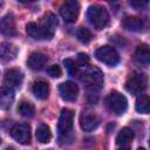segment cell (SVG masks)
<instances>
[{
  "label": "cell",
  "instance_id": "29",
  "mask_svg": "<svg viewBox=\"0 0 150 150\" xmlns=\"http://www.w3.org/2000/svg\"><path fill=\"white\" fill-rule=\"evenodd\" d=\"M118 150H130V148H129V146H122V148H120Z\"/></svg>",
  "mask_w": 150,
  "mask_h": 150
},
{
  "label": "cell",
  "instance_id": "21",
  "mask_svg": "<svg viewBox=\"0 0 150 150\" xmlns=\"http://www.w3.org/2000/svg\"><path fill=\"white\" fill-rule=\"evenodd\" d=\"M135 109L137 112H141V114H150V96L141 95L136 100Z\"/></svg>",
  "mask_w": 150,
  "mask_h": 150
},
{
  "label": "cell",
  "instance_id": "26",
  "mask_svg": "<svg viewBox=\"0 0 150 150\" xmlns=\"http://www.w3.org/2000/svg\"><path fill=\"white\" fill-rule=\"evenodd\" d=\"M48 74L52 76V77H60L62 75V70L61 68L57 66V64H52L48 69H47Z\"/></svg>",
  "mask_w": 150,
  "mask_h": 150
},
{
  "label": "cell",
  "instance_id": "28",
  "mask_svg": "<svg viewBox=\"0 0 150 150\" xmlns=\"http://www.w3.org/2000/svg\"><path fill=\"white\" fill-rule=\"evenodd\" d=\"M129 5H130L131 7H134V8L139 9V8H143V7L148 6V5H149V1H144V0H132V1L129 2Z\"/></svg>",
  "mask_w": 150,
  "mask_h": 150
},
{
  "label": "cell",
  "instance_id": "3",
  "mask_svg": "<svg viewBox=\"0 0 150 150\" xmlns=\"http://www.w3.org/2000/svg\"><path fill=\"white\" fill-rule=\"evenodd\" d=\"M104 102H105V107L108 108V110L115 115L124 114L128 108V101L125 96L116 90L110 91L109 95L105 97Z\"/></svg>",
  "mask_w": 150,
  "mask_h": 150
},
{
  "label": "cell",
  "instance_id": "27",
  "mask_svg": "<svg viewBox=\"0 0 150 150\" xmlns=\"http://www.w3.org/2000/svg\"><path fill=\"white\" fill-rule=\"evenodd\" d=\"M76 63L80 67H88V64H89V57H88V55L84 54V53H80L77 55V62Z\"/></svg>",
  "mask_w": 150,
  "mask_h": 150
},
{
  "label": "cell",
  "instance_id": "20",
  "mask_svg": "<svg viewBox=\"0 0 150 150\" xmlns=\"http://www.w3.org/2000/svg\"><path fill=\"white\" fill-rule=\"evenodd\" d=\"M36 138L40 143H49L52 139V132L47 124L42 123L36 128Z\"/></svg>",
  "mask_w": 150,
  "mask_h": 150
},
{
  "label": "cell",
  "instance_id": "24",
  "mask_svg": "<svg viewBox=\"0 0 150 150\" xmlns=\"http://www.w3.org/2000/svg\"><path fill=\"white\" fill-rule=\"evenodd\" d=\"M76 36L82 43H89L91 41V39H93L91 32L86 27H80L77 29V32H76Z\"/></svg>",
  "mask_w": 150,
  "mask_h": 150
},
{
  "label": "cell",
  "instance_id": "7",
  "mask_svg": "<svg viewBox=\"0 0 150 150\" xmlns=\"http://www.w3.org/2000/svg\"><path fill=\"white\" fill-rule=\"evenodd\" d=\"M60 14L66 22L68 23L75 22L80 14V4L75 0L66 1L60 8Z\"/></svg>",
  "mask_w": 150,
  "mask_h": 150
},
{
  "label": "cell",
  "instance_id": "9",
  "mask_svg": "<svg viewBox=\"0 0 150 150\" xmlns=\"http://www.w3.org/2000/svg\"><path fill=\"white\" fill-rule=\"evenodd\" d=\"M73 121H74V112L70 109H62L57 123V129L61 135H67L71 128H73Z\"/></svg>",
  "mask_w": 150,
  "mask_h": 150
},
{
  "label": "cell",
  "instance_id": "5",
  "mask_svg": "<svg viewBox=\"0 0 150 150\" xmlns=\"http://www.w3.org/2000/svg\"><path fill=\"white\" fill-rule=\"evenodd\" d=\"M145 88H146V76L141 73L131 74L125 82V89L131 95H139L145 90Z\"/></svg>",
  "mask_w": 150,
  "mask_h": 150
},
{
  "label": "cell",
  "instance_id": "16",
  "mask_svg": "<svg viewBox=\"0 0 150 150\" xmlns=\"http://www.w3.org/2000/svg\"><path fill=\"white\" fill-rule=\"evenodd\" d=\"M18 54V48L9 42H2L0 46V56H1V61L2 62H7V61H12L16 57Z\"/></svg>",
  "mask_w": 150,
  "mask_h": 150
},
{
  "label": "cell",
  "instance_id": "23",
  "mask_svg": "<svg viewBox=\"0 0 150 150\" xmlns=\"http://www.w3.org/2000/svg\"><path fill=\"white\" fill-rule=\"evenodd\" d=\"M18 111L23 117H33L34 112H35V108H34L33 103H30L28 101H21L18 107Z\"/></svg>",
  "mask_w": 150,
  "mask_h": 150
},
{
  "label": "cell",
  "instance_id": "13",
  "mask_svg": "<svg viewBox=\"0 0 150 150\" xmlns=\"http://www.w3.org/2000/svg\"><path fill=\"white\" fill-rule=\"evenodd\" d=\"M0 28H1V33L7 35V36L15 35V33H16L15 19H14V15L12 13H8V14H6L1 18Z\"/></svg>",
  "mask_w": 150,
  "mask_h": 150
},
{
  "label": "cell",
  "instance_id": "22",
  "mask_svg": "<svg viewBox=\"0 0 150 150\" xmlns=\"http://www.w3.org/2000/svg\"><path fill=\"white\" fill-rule=\"evenodd\" d=\"M134 138V131L130 128H122V130L116 136V143L118 145H125Z\"/></svg>",
  "mask_w": 150,
  "mask_h": 150
},
{
  "label": "cell",
  "instance_id": "17",
  "mask_svg": "<svg viewBox=\"0 0 150 150\" xmlns=\"http://www.w3.org/2000/svg\"><path fill=\"white\" fill-rule=\"evenodd\" d=\"M122 26L124 29L130 32H141L143 29V20L137 16H125L122 21Z\"/></svg>",
  "mask_w": 150,
  "mask_h": 150
},
{
  "label": "cell",
  "instance_id": "31",
  "mask_svg": "<svg viewBox=\"0 0 150 150\" xmlns=\"http://www.w3.org/2000/svg\"><path fill=\"white\" fill-rule=\"evenodd\" d=\"M149 145H150V137H149Z\"/></svg>",
  "mask_w": 150,
  "mask_h": 150
},
{
  "label": "cell",
  "instance_id": "1",
  "mask_svg": "<svg viewBox=\"0 0 150 150\" xmlns=\"http://www.w3.org/2000/svg\"><path fill=\"white\" fill-rule=\"evenodd\" d=\"M57 19L53 13H46L40 22H29L26 26L27 34L35 40H49L55 33Z\"/></svg>",
  "mask_w": 150,
  "mask_h": 150
},
{
  "label": "cell",
  "instance_id": "25",
  "mask_svg": "<svg viewBox=\"0 0 150 150\" xmlns=\"http://www.w3.org/2000/svg\"><path fill=\"white\" fill-rule=\"evenodd\" d=\"M63 64L68 71L69 75H75L77 73V63L73 59H66L63 60Z\"/></svg>",
  "mask_w": 150,
  "mask_h": 150
},
{
  "label": "cell",
  "instance_id": "11",
  "mask_svg": "<svg viewBox=\"0 0 150 150\" xmlns=\"http://www.w3.org/2000/svg\"><path fill=\"white\" fill-rule=\"evenodd\" d=\"M59 93L64 101H75L79 94V87L71 81H66L59 86Z\"/></svg>",
  "mask_w": 150,
  "mask_h": 150
},
{
  "label": "cell",
  "instance_id": "18",
  "mask_svg": "<svg viewBox=\"0 0 150 150\" xmlns=\"http://www.w3.org/2000/svg\"><path fill=\"white\" fill-rule=\"evenodd\" d=\"M14 101V90L11 87L4 86L0 91V103L2 109H8Z\"/></svg>",
  "mask_w": 150,
  "mask_h": 150
},
{
  "label": "cell",
  "instance_id": "12",
  "mask_svg": "<svg viewBox=\"0 0 150 150\" xmlns=\"http://www.w3.org/2000/svg\"><path fill=\"white\" fill-rule=\"evenodd\" d=\"M4 81H5V84L7 87H20L22 81H23V74L21 70L16 69V68H12V69H8L5 71V75H4Z\"/></svg>",
  "mask_w": 150,
  "mask_h": 150
},
{
  "label": "cell",
  "instance_id": "8",
  "mask_svg": "<svg viewBox=\"0 0 150 150\" xmlns=\"http://www.w3.org/2000/svg\"><path fill=\"white\" fill-rule=\"evenodd\" d=\"M11 136L20 144H29L30 142V127L27 123L15 124L11 129Z\"/></svg>",
  "mask_w": 150,
  "mask_h": 150
},
{
  "label": "cell",
  "instance_id": "4",
  "mask_svg": "<svg viewBox=\"0 0 150 150\" xmlns=\"http://www.w3.org/2000/svg\"><path fill=\"white\" fill-rule=\"evenodd\" d=\"M80 80L93 90L98 89L103 84V74L96 67H84L80 73Z\"/></svg>",
  "mask_w": 150,
  "mask_h": 150
},
{
  "label": "cell",
  "instance_id": "30",
  "mask_svg": "<svg viewBox=\"0 0 150 150\" xmlns=\"http://www.w3.org/2000/svg\"><path fill=\"white\" fill-rule=\"evenodd\" d=\"M137 150H145V149H144V148H138Z\"/></svg>",
  "mask_w": 150,
  "mask_h": 150
},
{
  "label": "cell",
  "instance_id": "6",
  "mask_svg": "<svg viewBox=\"0 0 150 150\" xmlns=\"http://www.w3.org/2000/svg\"><path fill=\"white\" fill-rule=\"evenodd\" d=\"M95 56L98 61L105 63L107 66L114 67L120 62V55L116 49L111 46H102L95 52Z\"/></svg>",
  "mask_w": 150,
  "mask_h": 150
},
{
  "label": "cell",
  "instance_id": "15",
  "mask_svg": "<svg viewBox=\"0 0 150 150\" xmlns=\"http://www.w3.org/2000/svg\"><path fill=\"white\" fill-rule=\"evenodd\" d=\"M135 59L139 64L149 66L150 64V47L145 43L138 45L135 50Z\"/></svg>",
  "mask_w": 150,
  "mask_h": 150
},
{
  "label": "cell",
  "instance_id": "10",
  "mask_svg": "<svg viewBox=\"0 0 150 150\" xmlns=\"http://www.w3.org/2000/svg\"><path fill=\"white\" fill-rule=\"evenodd\" d=\"M100 124L98 116L93 111H83L80 115V127L83 131H91Z\"/></svg>",
  "mask_w": 150,
  "mask_h": 150
},
{
  "label": "cell",
  "instance_id": "19",
  "mask_svg": "<svg viewBox=\"0 0 150 150\" xmlns=\"http://www.w3.org/2000/svg\"><path fill=\"white\" fill-rule=\"evenodd\" d=\"M32 91L39 100H46L49 95V86L45 81H38L33 84Z\"/></svg>",
  "mask_w": 150,
  "mask_h": 150
},
{
  "label": "cell",
  "instance_id": "14",
  "mask_svg": "<svg viewBox=\"0 0 150 150\" xmlns=\"http://www.w3.org/2000/svg\"><path fill=\"white\" fill-rule=\"evenodd\" d=\"M47 62V56L40 52H33L27 59V66L32 70H40Z\"/></svg>",
  "mask_w": 150,
  "mask_h": 150
},
{
  "label": "cell",
  "instance_id": "2",
  "mask_svg": "<svg viewBox=\"0 0 150 150\" xmlns=\"http://www.w3.org/2000/svg\"><path fill=\"white\" fill-rule=\"evenodd\" d=\"M87 18L91 26L97 30L103 29L109 22V14L107 9L101 5H91L87 11Z\"/></svg>",
  "mask_w": 150,
  "mask_h": 150
}]
</instances>
